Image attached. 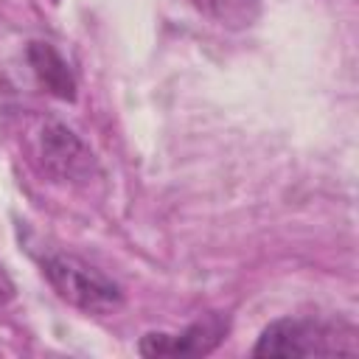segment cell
Instances as JSON below:
<instances>
[{
    "label": "cell",
    "instance_id": "cell-1",
    "mask_svg": "<svg viewBox=\"0 0 359 359\" xmlns=\"http://www.w3.org/2000/svg\"><path fill=\"white\" fill-rule=\"evenodd\" d=\"M359 353V337L351 325L309 320V317H283L269 323L252 356H353Z\"/></svg>",
    "mask_w": 359,
    "mask_h": 359
},
{
    "label": "cell",
    "instance_id": "cell-2",
    "mask_svg": "<svg viewBox=\"0 0 359 359\" xmlns=\"http://www.w3.org/2000/svg\"><path fill=\"white\" fill-rule=\"evenodd\" d=\"M42 275L62 300L87 314H109L123 303L121 286L76 255H48Z\"/></svg>",
    "mask_w": 359,
    "mask_h": 359
},
{
    "label": "cell",
    "instance_id": "cell-3",
    "mask_svg": "<svg viewBox=\"0 0 359 359\" xmlns=\"http://www.w3.org/2000/svg\"><path fill=\"white\" fill-rule=\"evenodd\" d=\"M230 323L222 314H205L180 334H146L137 345L143 356H208L224 339Z\"/></svg>",
    "mask_w": 359,
    "mask_h": 359
},
{
    "label": "cell",
    "instance_id": "cell-4",
    "mask_svg": "<svg viewBox=\"0 0 359 359\" xmlns=\"http://www.w3.org/2000/svg\"><path fill=\"white\" fill-rule=\"evenodd\" d=\"M39 151H42L45 168L56 180H87L93 171L90 149L65 123H48L42 129Z\"/></svg>",
    "mask_w": 359,
    "mask_h": 359
},
{
    "label": "cell",
    "instance_id": "cell-5",
    "mask_svg": "<svg viewBox=\"0 0 359 359\" xmlns=\"http://www.w3.org/2000/svg\"><path fill=\"white\" fill-rule=\"evenodd\" d=\"M28 62H31L39 84L50 95H56L62 101H73L76 98V79L70 73V65L59 56V50L53 45H48V42H31L28 45Z\"/></svg>",
    "mask_w": 359,
    "mask_h": 359
},
{
    "label": "cell",
    "instance_id": "cell-6",
    "mask_svg": "<svg viewBox=\"0 0 359 359\" xmlns=\"http://www.w3.org/2000/svg\"><path fill=\"white\" fill-rule=\"evenodd\" d=\"M202 17L224 28H250L261 17V0H185Z\"/></svg>",
    "mask_w": 359,
    "mask_h": 359
},
{
    "label": "cell",
    "instance_id": "cell-7",
    "mask_svg": "<svg viewBox=\"0 0 359 359\" xmlns=\"http://www.w3.org/2000/svg\"><path fill=\"white\" fill-rule=\"evenodd\" d=\"M11 294H14V286H11V280H8V275L0 269V306L6 303V300H11Z\"/></svg>",
    "mask_w": 359,
    "mask_h": 359
}]
</instances>
